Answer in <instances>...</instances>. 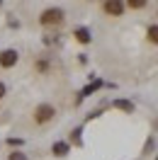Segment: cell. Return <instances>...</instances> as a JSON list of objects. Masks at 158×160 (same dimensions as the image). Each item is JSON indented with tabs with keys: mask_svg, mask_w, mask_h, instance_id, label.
I'll list each match as a JSON object with an SVG mask.
<instances>
[{
	"mask_svg": "<svg viewBox=\"0 0 158 160\" xmlns=\"http://www.w3.org/2000/svg\"><path fill=\"white\" fill-rule=\"evenodd\" d=\"M63 20H66V12L61 10V8H46L39 15L41 27H59V24H63Z\"/></svg>",
	"mask_w": 158,
	"mask_h": 160,
	"instance_id": "1",
	"label": "cell"
},
{
	"mask_svg": "<svg viewBox=\"0 0 158 160\" xmlns=\"http://www.w3.org/2000/svg\"><path fill=\"white\" fill-rule=\"evenodd\" d=\"M56 117V107L54 104H49V102H41V104H37L34 107V124H49L51 119Z\"/></svg>",
	"mask_w": 158,
	"mask_h": 160,
	"instance_id": "2",
	"label": "cell"
},
{
	"mask_svg": "<svg viewBox=\"0 0 158 160\" xmlns=\"http://www.w3.org/2000/svg\"><path fill=\"white\" fill-rule=\"evenodd\" d=\"M20 61V53L15 49H3L0 51V68H15Z\"/></svg>",
	"mask_w": 158,
	"mask_h": 160,
	"instance_id": "3",
	"label": "cell"
},
{
	"mask_svg": "<svg viewBox=\"0 0 158 160\" xmlns=\"http://www.w3.org/2000/svg\"><path fill=\"white\" fill-rule=\"evenodd\" d=\"M124 8H127L124 0H105V2H102V10L107 12L109 17H122V15H124Z\"/></svg>",
	"mask_w": 158,
	"mask_h": 160,
	"instance_id": "4",
	"label": "cell"
},
{
	"mask_svg": "<svg viewBox=\"0 0 158 160\" xmlns=\"http://www.w3.org/2000/svg\"><path fill=\"white\" fill-rule=\"evenodd\" d=\"M51 153H54L56 158H66V155L71 153V143L68 141H56V143L51 146Z\"/></svg>",
	"mask_w": 158,
	"mask_h": 160,
	"instance_id": "5",
	"label": "cell"
},
{
	"mask_svg": "<svg viewBox=\"0 0 158 160\" xmlns=\"http://www.w3.org/2000/svg\"><path fill=\"white\" fill-rule=\"evenodd\" d=\"M73 37H76L78 44H90V41H92V34H90L88 27H78V29L73 32Z\"/></svg>",
	"mask_w": 158,
	"mask_h": 160,
	"instance_id": "6",
	"label": "cell"
},
{
	"mask_svg": "<svg viewBox=\"0 0 158 160\" xmlns=\"http://www.w3.org/2000/svg\"><path fill=\"white\" fill-rule=\"evenodd\" d=\"M112 107H114V109L127 112V114H131V112H134V102H129V100H114V102H112Z\"/></svg>",
	"mask_w": 158,
	"mask_h": 160,
	"instance_id": "7",
	"label": "cell"
},
{
	"mask_svg": "<svg viewBox=\"0 0 158 160\" xmlns=\"http://www.w3.org/2000/svg\"><path fill=\"white\" fill-rule=\"evenodd\" d=\"M97 88H102V80H95V82H90L88 88H83V92H80V97H78V102L83 100V97H88V95H92V92L97 90Z\"/></svg>",
	"mask_w": 158,
	"mask_h": 160,
	"instance_id": "8",
	"label": "cell"
},
{
	"mask_svg": "<svg viewBox=\"0 0 158 160\" xmlns=\"http://www.w3.org/2000/svg\"><path fill=\"white\" fill-rule=\"evenodd\" d=\"M146 39L151 41V44H158V24H151L146 29Z\"/></svg>",
	"mask_w": 158,
	"mask_h": 160,
	"instance_id": "9",
	"label": "cell"
},
{
	"mask_svg": "<svg viewBox=\"0 0 158 160\" xmlns=\"http://www.w3.org/2000/svg\"><path fill=\"white\" fill-rule=\"evenodd\" d=\"M34 68H37V73H49L51 66H49V61H46V58H39L37 63H34Z\"/></svg>",
	"mask_w": 158,
	"mask_h": 160,
	"instance_id": "10",
	"label": "cell"
},
{
	"mask_svg": "<svg viewBox=\"0 0 158 160\" xmlns=\"http://www.w3.org/2000/svg\"><path fill=\"white\" fill-rule=\"evenodd\" d=\"M146 2H148V0H127L124 5L131 8V10H141V8H146Z\"/></svg>",
	"mask_w": 158,
	"mask_h": 160,
	"instance_id": "11",
	"label": "cell"
},
{
	"mask_svg": "<svg viewBox=\"0 0 158 160\" xmlns=\"http://www.w3.org/2000/svg\"><path fill=\"white\" fill-rule=\"evenodd\" d=\"M80 133H83L80 129L71 131V143H73V146H83V138H80Z\"/></svg>",
	"mask_w": 158,
	"mask_h": 160,
	"instance_id": "12",
	"label": "cell"
},
{
	"mask_svg": "<svg viewBox=\"0 0 158 160\" xmlns=\"http://www.w3.org/2000/svg\"><path fill=\"white\" fill-rule=\"evenodd\" d=\"M8 160H29V158H27V153H22V150H12L10 155H8Z\"/></svg>",
	"mask_w": 158,
	"mask_h": 160,
	"instance_id": "13",
	"label": "cell"
},
{
	"mask_svg": "<svg viewBox=\"0 0 158 160\" xmlns=\"http://www.w3.org/2000/svg\"><path fill=\"white\" fill-rule=\"evenodd\" d=\"M5 95H8V88H5V82H3V80H0V100H3V97H5Z\"/></svg>",
	"mask_w": 158,
	"mask_h": 160,
	"instance_id": "14",
	"label": "cell"
},
{
	"mask_svg": "<svg viewBox=\"0 0 158 160\" xmlns=\"http://www.w3.org/2000/svg\"><path fill=\"white\" fill-rule=\"evenodd\" d=\"M8 146H22V138H8Z\"/></svg>",
	"mask_w": 158,
	"mask_h": 160,
	"instance_id": "15",
	"label": "cell"
},
{
	"mask_svg": "<svg viewBox=\"0 0 158 160\" xmlns=\"http://www.w3.org/2000/svg\"><path fill=\"white\" fill-rule=\"evenodd\" d=\"M0 8H3V0H0Z\"/></svg>",
	"mask_w": 158,
	"mask_h": 160,
	"instance_id": "16",
	"label": "cell"
}]
</instances>
